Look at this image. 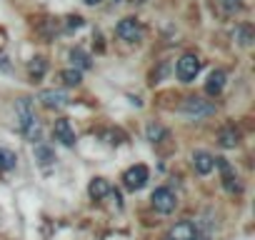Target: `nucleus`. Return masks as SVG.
I'll use <instances>...</instances> for the list:
<instances>
[{
  "mask_svg": "<svg viewBox=\"0 0 255 240\" xmlns=\"http://www.w3.org/2000/svg\"><path fill=\"white\" fill-rule=\"evenodd\" d=\"M18 118H20V130L25 133V138L38 140L40 138V123H38V115L30 105V98L18 100Z\"/></svg>",
  "mask_w": 255,
  "mask_h": 240,
  "instance_id": "nucleus-1",
  "label": "nucleus"
},
{
  "mask_svg": "<svg viewBox=\"0 0 255 240\" xmlns=\"http://www.w3.org/2000/svg\"><path fill=\"white\" fill-rule=\"evenodd\" d=\"M150 200H153V208H155L158 213H163V215L173 213L175 205H178V198H175V193H173L170 188H155L153 195H150Z\"/></svg>",
  "mask_w": 255,
  "mask_h": 240,
  "instance_id": "nucleus-2",
  "label": "nucleus"
},
{
  "mask_svg": "<svg viewBox=\"0 0 255 240\" xmlns=\"http://www.w3.org/2000/svg\"><path fill=\"white\" fill-rule=\"evenodd\" d=\"M200 58L198 55H193V53H185L180 60H178V78L183 80V83H193L195 80V75L200 73Z\"/></svg>",
  "mask_w": 255,
  "mask_h": 240,
  "instance_id": "nucleus-3",
  "label": "nucleus"
},
{
  "mask_svg": "<svg viewBox=\"0 0 255 240\" xmlns=\"http://www.w3.org/2000/svg\"><path fill=\"white\" fill-rule=\"evenodd\" d=\"M148 178H150V170H148L145 165H133V168L125 170L123 185H125L128 190H140V188H145Z\"/></svg>",
  "mask_w": 255,
  "mask_h": 240,
  "instance_id": "nucleus-4",
  "label": "nucleus"
},
{
  "mask_svg": "<svg viewBox=\"0 0 255 240\" xmlns=\"http://www.w3.org/2000/svg\"><path fill=\"white\" fill-rule=\"evenodd\" d=\"M115 33H118V38L125 40V43H138V40H140V23H138L135 18H123V20L118 23Z\"/></svg>",
  "mask_w": 255,
  "mask_h": 240,
  "instance_id": "nucleus-5",
  "label": "nucleus"
},
{
  "mask_svg": "<svg viewBox=\"0 0 255 240\" xmlns=\"http://www.w3.org/2000/svg\"><path fill=\"white\" fill-rule=\"evenodd\" d=\"M183 110L190 115V118H208V115H213L215 113V105L213 103H208V100H203V98H188L185 103H183Z\"/></svg>",
  "mask_w": 255,
  "mask_h": 240,
  "instance_id": "nucleus-6",
  "label": "nucleus"
},
{
  "mask_svg": "<svg viewBox=\"0 0 255 240\" xmlns=\"http://www.w3.org/2000/svg\"><path fill=\"white\" fill-rule=\"evenodd\" d=\"M53 135H55V140H60L65 148H73V145H75V130H73V125H70V120H65V118L55 120Z\"/></svg>",
  "mask_w": 255,
  "mask_h": 240,
  "instance_id": "nucleus-7",
  "label": "nucleus"
},
{
  "mask_svg": "<svg viewBox=\"0 0 255 240\" xmlns=\"http://www.w3.org/2000/svg\"><path fill=\"white\" fill-rule=\"evenodd\" d=\"M215 165L220 168V178H223L225 190H228V193H240L243 188H240V183H238V178H235V173H233L230 163H228L225 158H215Z\"/></svg>",
  "mask_w": 255,
  "mask_h": 240,
  "instance_id": "nucleus-8",
  "label": "nucleus"
},
{
  "mask_svg": "<svg viewBox=\"0 0 255 240\" xmlns=\"http://www.w3.org/2000/svg\"><path fill=\"white\" fill-rule=\"evenodd\" d=\"M38 100H40L48 110H60V108L68 105V95H65L63 90H43V93L38 95Z\"/></svg>",
  "mask_w": 255,
  "mask_h": 240,
  "instance_id": "nucleus-9",
  "label": "nucleus"
},
{
  "mask_svg": "<svg viewBox=\"0 0 255 240\" xmlns=\"http://www.w3.org/2000/svg\"><path fill=\"white\" fill-rule=\"evenodd\" d=\"M195 235H198L195 225H193V223H188V220H183V223H175V225L170 228L168 240H193Z\"/></svg>",
  "mask_w": 255,
  "mask_h": 240,
  "instance_id": "nucleus-10",
  "label": "nucleus"
},
{
  "mask_svg": "<svg viewBox=\"0 0 255 240\" xmlns=\"http://www.w3.org/2000/svg\"><path fill=\"white\" fill-rule=\"evenodd\" d=\"M193 168H195V173L208 175L215 168V158L210 153H205V150H198V153H193Z\"/></svg>",
  "mask_w": 255,
  "mask_h": 240,
  "instance_id": "nucleus-11",
  "label": "nucleus"
},
{
  "mask_svg": "<svg viewBox=\"0 0 255 240\" xmlns=\"http://www.w3.org/2000/svg\"><path fill=\"white\" fill-rule=\"evenodd\" d=\"M223 88H225V70H213V73L208 75L205 93H208V95H220Z\"/></svg>",
  "mask_w": 255,
  "mask_h": 240,
  "instance_id": "nucleus-12",
  "label": "nucleus"
},
{
  "mask_svg": "<svg viewBox=\"0 0 255 240\" xmlns=\"http://www.w3.org/2000/svg\"><path fill=\"white\" fill-rule=\"evenodd\" d=\"M88 193H90L93 200H103L105 195H110V183H108L105 178H95V180H90Z\"/></svg>",
  "mask_w": 255,
  "mask_h": 240,
  "instance_id": "nucleus-13",
  "label": "nucleus"
},
{
  "mask_svg": "<svg viewBox=\"0 0 255 240\" xmlns=\"http://www.w3.org/2000/svg\"><path fill=\"white\" fill-rule=\"evenodd\" d=\"M218 143H220L223 148H235V145L240 143V133H238L233 125H228V128H223V130H220Z\"/></svg>",
  "mask_w": 255,
  "mask_h": 240,
  "instance_id": "nucleus-14",
  "label": "nucleus"
},
{
  "mask_svg": "<svg viewBox=\"0 0 255 240\" xmlns=\"http://www.w3.org/2000/svg\"><path fill=\"white\" fill-rule=\"evenodd\" d=\"M35 160H38L43 168H50V165H55V153H53L48 145L38 143V145H35Z\"/></svg>",
  "mask_w": 255,
  "mask_h": 240,
  "instance_id": "nucleus-15",
  "label": "nucleus"
},
{
  "mask_svg": "<svg viewBox=\"0 0 255 240\" xmlns=\"http://www.w3.org/2000/svg\"><path fill=\"white\" fill-rule=\"evenodd\" d=\"M18 165V155L8 148H0V173H10Z\"/></svg>",
  "mask_w": 255,
  "mask_h": 240,
  "instance_id": "nucleus-16",
  "label": "nucleus"
},
{
  "mask_svg": "<svg viewBox=\"0 0 255 240\" xmlns=\"http://www.w3.org/2000/svg\"><path fill=\"white\" fill-rule=\"evenodd\" d=\"M233 38H235L243 48H248V45L253 43V28H250V25H238V28L233 30Z\"/></svg>",
  "mask_w": 255,
  "mask_h": 240,
  "instance_id": "nucleus-17",
  "label": "nucleus"
},
{
  "mask_svg": "<svg viewBox=\"0 0 255 240\" xmlns=\"http://www.w3.org/2000/svg\"><path fill=\"white\" fill-rule=\"evenodd\" d=\"M28 70H30V75H33V78L38 80V78H43V75H45V70H48V60L38 55V58H33V60H30Z\"/></svg>",
  "mask_w": 255,
  "mask_h": 240,
  "instance_id": "nucleus-18",
  "label": "nucleus"
},
{
  "mask_svg": "<svg viewBox=\"0 0 255 240\" xmlns=\"http://www.w3.org/2000/svg\"><path fill=\"white\" fill-rule=\"evenodd\" d=\"M70 60H73V65H78L75 70H88V68H90V58H88L83 50H78V48L70 50Z\"/></svg>",
  "mask_w": 255,
  "mask_h": 240,
  "instance_id": "nucleus-19",
  "label": "nucleus"
},
{
  "mask_svg": "<svg viewBox=\"0 0 255 240\" xmlns=\"http://www.w3.org/2000/svg\"><path fill=\"white\" fill-rule=\"evenodd\" d=\"M60 80H63V83H65L68 88H75V85H80L83 75H80V70L70 68V70H63V73H60Z\"/></svg>",
  "mask_w": 255,
  "mask_h": 240,
  "instance_id": "nucleus-20",
  "label": "nucleus"
},
{
  "mask_svg": "<svg viewBox=\"0 0 255 240\" xmlns=\"http://www.w3.org/2000/svg\"><path fill=\"white\" fill-rule=\"evenodd\" d=\"M163 135H165V130H163L160 125H148V138H150L153 143H158Z\"/></svg>",
  "mask_w": 255,
  "mask_h": 240,
  "instance_id": "nucleus-21",
  "label": "nucleus"
},
{
  "mask_svg": "<svg viewBox=\"0 0 255 240\" xmlns=\"http://www.w3.org/2000/svg\"><path fill=\"white\" fill-rule=\"evenodd\" d=\"M238 10V0H223V13H235Z\"/></svg>",
  "mask_w": 255,
  "mask_h": 240,
  "instance_id": "nucleus-22",
  "label": "nucleus"
},
{
  "mask_svg": "<svg viewBox=\"0 0 255 240\" xmlns=\"http://www.w3.org/2000/svg\"><path fill=\"white\" fill-rule=\"evenodd\" d=\"M68 20H70V23H68L70 28H80V25H83V18H80V15H73V18H68Z\"/></svg>",
  "mask_w": 255,
  "mask_h": 240,
  "instance_id": "nucleus-23",
  "label": "nucleus"
},
{
  "mask_svg": "<svg viewBox=\"0 0 255 240\" xmlns=\"http://www.w3.org/2000/svg\"><path fill=\"white\" fill-rule=\"evenodd\" d=\"M103 0H85V5H100Z\"/></svg>",
  "mask_w": 255,
  "mask_h": 240,
  "instance_id": "nucleus-24",
  "label": "nucleus"
},
{
  "mask_svg": "<svg viewBox=\"0 0 255 240\" xmlns=\"http://www.w3.org/2000/svg\"><path fill=\"white\" fill-rule=\"evenodd\" d=\"M193 240H203V238H198V235H195V238H193Z\"/></svg>",
  "mask_w": 255,
  "mask_h": 240,
  "instance_id": "nucleus-25",
  "label": "nucleus"
}]
</instances>
